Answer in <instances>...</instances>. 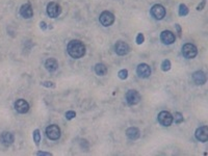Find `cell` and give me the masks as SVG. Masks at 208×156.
Here are the masks:
<instances>
[{
	"mask_svg": "<svg viewBox=\"0 0 208 156\" xmlns=\"http://www.w3.org/2000/svg\"><path fill=\"white\" fill-rule=\"evenodd\" d=\"M67 51L72 58H81L85 54V46L79 40H72L68 44Z\"/></svg>",
	"mask_w": 208,
	"mask_h": 156,
	"instance_id": "obj_1",
	"label": "cell"
},
{
	"mask_svg": "<svg viewBox=\"0 0 208 156\" xmlns=\"http://www.w3.org/2000/svg\"><path fill=\"white\" fill-rule=\"evenodd\" d=\"M198 53V49L194 44L191 43H187V44L183 45L182 47V55L187 59H192L194 57H196V55Z\"/></svg>",
	"mask_w": 208,
	"mask_h": 156,
	"instance_id": "obj_2",
	"label": "cell"
},
{
	"mask_svg": "<svg viewBox=\"0 0 208 156\" xmlns=\"http://www.w3.org/2000/svg\"><path fill=\"white\" fill-rule=\"evenodd\" d=\"M157 120H158L159 124L162 125L164 127H169L172 125L173 123V115L170 114L169 112H166V110H162L158 114V117H157Z\"/></svg>",
	"mask_w": 208,
	"mask_h": 156,
	"instance_id": "obj_3",
	"label": "cell"
},
{
	"mask_svg": "<svg viewBox=\"0 0 208 156\" xmlns=\"http://www.w3.org/2000/svg\"><path fill=\"white\" fill-rule=\"evenodd\" d=\"M99 21H100V23L102 24L103 26H105V27L110 26V25H113V22H115V16H113V12H110L108 11H104L100 14Z\"/></svg>",
	"mask_w": 208,
	"mask_h": 156,
	"instance_id": "obj_4",
	"label": "cell"
},
{
	"mask_svg": "<svg viewBox=\"0 0 208 156\" xmlns=\"http://www.w3.org/2000/svg\"><path fill=\"white\" fill-rule=\"evenodd\" d=\"M151 15L154 19L156 20H162L166 16V9L161 4H154L151 7Z\"/></svg>",
	"mask_w": 208,
	"mask_h": 156,
	"instance_id": "obj_5",
	"label": "cell"
},
{
	"mask_svg": "<svg viewBox=\"0 0 208 156\" xmlns=\"http://www.w3.org/2000/svg\"><path fill=\"white\" fill-rule=\"evenodd\" d=\"M46 135L49 140H57L60 137V129L57 125H49L46 128Z\"/></svg>",
	"mask_w": 208,
	"mask_h": 156,
	"instance_id": "obj_6",
	"label": "cell"
},
{
	"mask_svg": "<svg viewBox=\"0 0 208 156\" xmlns=\"http://www.w3.org/2000/svg\"><path fill=\"white\" fill-rule=\"evenodd\" d=\"M126 101L129 105H136L141 101V95L135 90H129L126 93Z\"/></svg>",
	"mask_w": 208,
	"mask_h": 156,
	"instance_id": "obj_7",
	"label": "cell"
},
{
	"mask_svg": "<svg viewBox=\"0 0 208 156\" xmlns=\"http://www.w3.org/2000/svg\"><path fill=\"white\" fill-rule=\"evenodd\" d=\"M47 15L50 18H56L62 12V9L56 2H50L47 5Z\"/></svg>",
	"mask_w": 208,
	"mask_h": 156,
	"instance_id": "obj_8",
	"label": "cell"
},
{
	"mask_svg": "<svg viewBox=\"0 0 208 156\" xmlns=\"http://www.w3.org/2000/svg\"><path fill=\"white\" fill-rule=\"evenodd\" d=\"M115 51L118 55L123 56V55H126L127 53H129L130 47H129V45L127 43H125L123 41H119V42H117L115 45Z\"/></svg>",
	"mask_w": 208,
	"mask_h": 156,
	"instance_id": "obj_9",
	"label": "cell"
},
{
	"mask_svg": "<svg viewBox=\"0 0 208 156\" xmlns=\"http://www.w3.org/2000/svg\"><path fill=\"white\" fill-rule=\"evenodd\" d=\"M160 40L164 45H172L176 40V37L170 30H163L160 34Z\"/></svg>",
	"mask_w": 208,
	"mask_h": 156,
	"instance_id": "obj_10",
	"label": "cell"
},
{
	"mask_svg": "<svg viewBox=\"0 0 208 156\" xmlns=\"http://www.w3.org/2000/svg\"><path fill=\"white\" fill-rule=\"evenodd\" d=\"M195 136L198 140L202 143L207 142L208 140V127L207 126H201L199 127L195 132Z\"/></svg>",
	"mask_w": 208,
	"mask_h": 156,
	"instance_id": "obj_11",
	"label": "cell"
},
{
	"mask_svg": "<svg viewBox=\"0 0 208 156\" xmlns=\"http://www.w3.org/2000/svg\"><path fill=\"white\" fill-rule=\"evenodd\" d=\"M136 73L141 78H148L151 75V68L147 64H139L136 68Z\"/></svg>",
	"mask_w": 208,
	"mask_h": 156,
	"instance_id": "obj_12",
	"label": "cell"
},
{
	"mask_svg": "<svg viewBox=\"0 0 208 156\" xmlns=\"http://www.w3.org/2000/svg\"><path fill=\"white\" fill-rule=\"evenodd\" d=\"M15 109L17 110L19 114H26L29 110V104L24 99H19L15 102Z\"/></svg>",
	"mask_w": 208,
	"mask_h": 156,
	"instance_id": "obj_13",
	"label": "cell"
},
{
	"mask_svg": "<svg viewBox=\"0 0 208 156\" xmlns=\"http://www.w3.org/2000/svg\"><path fill=\"white\" fill-rule=\"evenodd\" d=\"M15 140V137H14V134L11 132H2L1 135H0V142H1V144L4 146V147H9V146H11L13 143H14Z\"/></svg>",
	"mask_w": 208,
	"mask_h": 156,
	"instance_id": "obj_14",
	"label": "cell"
},
{
	"mask_svg": "<svg viewBox=\"0 0 208 156\" xmlns=\"http://www.w3.org/2000/svg\"><path fill=\"white\" fill-rule=\"evenodd\" d=\"M192 80H194V82L197 85H203L206 82L207 78L203 71H196L192 74Z\"/></svg>",
	"mask_w": 208,
	"mask_h": 156,
	"instance_id": "obj_15",
	"label": "cell"
},
{
	"mask_svg": "<svg viewBox=\"0 0 208 156\" xmlns=\"http://www.w3.org/2000/svg\"><path fill=\"white\" fill-rule=\"evenodd\" d=\"M20 15H21L23 18L25 19H29L34 16V11H32V7L29 3H25L21 6L20 9Z\"/></svg>",
	"mask_w": 208,
	"mask_h": 156,
	"instance_id": "obj_16",
	"label": "cell"
},
{
	"mask_svg": "<svg viewBox=\"0 0 208 156\" xmlns=\"http://www.w3.org/2000/svg\"><path fill=\"white\" fill-rule=\"evenodd\" d=\"M126 135H127V137L129 140H135L141 136V131H139V129L136 127H130L126 130Z\"/></svg>",
	"mask_w": 208,
	"mask_h": 156,
	"instance_id": "obj_17",
	"label": "cell"
},
{
	"mask_svg": "<svg viewBox=\"0 0 208 156\" xmlns=\"http://www.w3.org/2000/svg\"><path fill=\"white\" fill-rule=\"evenodd\" d=\"M45 68L49 72H55L58 68V62L55 58H48L45 62Z\"/></svg>",
	"mask_w": 208,
	"mask_h": 156,
	"instance_id": "obj_18",
	"label": "cell"
},
{
	"mask_svg": "<svg viewBox=\"0 0 208 156\" xmlns=\"http://www.w3.org/2000/svg\"><path fill=\"white\" fill-rule=\"evenodd\" d=\"M95 73L99 76H103L107 73V67L104 64H97L95 66Z\"/></svg>",
	"mask_w": 208,
	"mask_h": 156,
	"instance_id": "obj_19",
	"label": "cell"
},
{
	"mask_svg": "<svg viewBox=\"0 0 208 156\" xmlns=\"http://www.w3.org/2000/svg\"><path fill=\"white\" fill-rule=\"evenodd\" d=\"M160 67L163 72H168V71H170V69H171V62H170L169 59H164L163 62H162Z\"/></svg>",
	"mask_w": 208,
	"mask_h": 156,
	"instance_id": "obj_20",
	"label": "cell"
},
{
	"mask_svg": "<svg viewBox=\"0 0 208 156\" xmlns=\"http://www.w3.org/2000/svg\"><path fill=\"white\" fill-rule=\"evenodd\" d=\"M178 12H179V16L184 17V16H186V15L188 14V9H187V6L185 5V4H180Z\"/></svg>",
	"mask_w": 208,
	"mask_h": 156,
	"instance_id": "obj_21",
	"label": "cell"
},
{
	"mask_svg": "<svg viewBox=\"0 0 208 156\" xmlns=\"http://www.w3.org/2000/svg\"><path fill=\"white\" fill-rule=\"evenodd\" d=\"M32 136H34V142L35 143V145L39 146L40 142H41V133H40V130L39 129H35L34 131V134H32Z\"/></svg>",
	"mask_w": 208,
	"mask_h": 156,
	"instance_id": "obj_22",
	"label": "cell"
},
{
	"mask_svg": "<svg viewBox=\"0 0 208 156\" xmlns=\"http://www.w3.org/2000/svg\"><path fill=\"white\" fill-rule=\"evenodd\" d=\"M173 120H175V123L176 124H180V123L183 122V115H182L181 112H175V115L173 117Z\"/></svg>",
	"mask_w": 208,
	"mask_h": 156,
	"instance_id": "obj_23",
	"label": "cell"
},
{
	"mask_svg": "<svg viewBox=\"0 0 208 156\" xmlns=\"http://www.w3.org/2000/svg\"><path fill=\"white\" fill-rule=\"evenodd\" d=\"M118 76L120 79L122 80H125V79H127V77H128V71L126 69H123V70H121V71H119L118 73Z\"/></svg>",
	"mask_w": 208,
	"mask_h": 156,
	"instance_id": "obj_24",
	"label": "cell"
},
{
	"mask_svg": "<svg viewBox=\"0 0 208 156\" xmlns=\"http://www.w3.org/2000/svg\"><path fill=\"white\" fill-rule=\"evenodd\" d=\"M76 117V112L73 110H69V112H66V119L67 120H72Z\"/></svg>",
	"mask_w": 208,
	"mask_h": 156,
	"instance_id": "obj_25",
	"label": "cell"
},
{
	"mask_svg": "<svg viewBox=\"0 0 208 156\" xmlns=\"http://www.w3.org/2000/svg\"><path fill=\"white\" fill-rule=\"evenodd\" d=\"M136 44L138 45H142L144 43L145 41V37H144V34H138V37H136Z\"/></svg>",
	"mask_w": 208,
	"mask_h": 156,
	"instance_id": "obj_26",
	"label": "cell"
},
{
	"mask_svg": "<svg viewBox=\"0 0 208 156\" xmlns=\"http://www.w3.org/2000/svg\"><path fill=\"white\" fill-rule=\"evenodd\" d=\"M41 84L44 85L46 87H55V84L51 81H44V82H41Z\"/></svg>",
	"mask_w": 208,
	"mask_h": 156,
	"instance_id": "obj_27",
	"label": "cell"
},
{
	"mask_svg": "<svg viewBox=\"0 0 208 156\" xmlns=\"http://www.w3.org/2000/svg\"><path fill=\"white\" fill-rule=\"evenodd\" d=\"M205 3H206V0H202L201 3H200L199 5L197 6V9H198V11H202V9H204V6H205Z\"/></svg>",
	"mask_w": 208,
	"mask_h": 156,
	"instance_id": "obj_28",
	"label": "cell"
},
{
	"mask_svg": "<svg viewBox=\"0 0 208 156\" xmlns=\"http://www.w3.org/2000/svg\"><path fill=\"white\" fill-rule=\"evenodd\" d=\"M175 27H176V29H177V31H178V36L179 37H181V27H180V25L179 24H176L175 25Z\"/></svg>",
	"mask_w": 208,
	"mask_h": 156,
	"instance_id": "obj_29",
	"label": "cell"
},
{
	"mask_svg": "<svg viewBox=\"0 0 208 156\" xmlns=\"http://www.w3.org/2000/svg\"><path fill=\"white\" fill-rule=\"evenodd\" d=\"M37 155H48V156H51L52 154H51V153H48V152H41V151H40V152H38L37 153Z\"/></svg>",
	"mask_w": 208,
	"mask_h": 156,
	"instance_id": "obj_30",
	"label": "cell"
},
{
	"mask_svg": "<svg viewBox=\"0 0 208 156\" xmlns=\"http://www.w3.org/2000/svg\"><path fill=\"white\" fill-rule=\"evenodd\" d=\"M40 26H41V28H42L43 30H45V29L47 28V26H46V23H45L44 21H43V22H41V23H40Z\"/></svg>",
	"mask_w": 208,
	"mask_h": 156,
	"instance_id": "obj_31",
	"label": "cell"
}]
</instances>
